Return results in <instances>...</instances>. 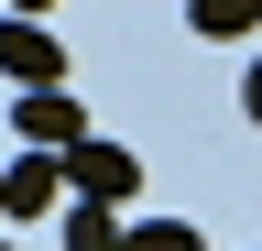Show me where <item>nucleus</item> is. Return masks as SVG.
Listing matches in <instances>:
<instances>
[{
    "instance_id": "obj_7",
    "label": "nucleus",
    "mask_w": 262,
    "mask_h": 251,
    "mask_svg": "<svg viewBox=\"0 0 262 251\" xmlns=\"http://www.w3.org/2000/svg\"><path fill=\"white\" fill-rule=\"evenodd\" d=\"M120 251H196V230H186V218H131Z\"/></svg>"
},
{
    "instance_id": "obj_9",
    "label": "nucleus",
    "mask_w": 262,
    "mask_h": 251,
    "mask_svg": "<svg viewBox=\"0 0 262 251\" xmlns=\"http://www.w3.org/2000/svg\"><path fill=\"white\" fill-rule=\"evenodd\" d=\"M11 11H44V0H11Z\"/></svg>"
},
{
    "instance_id": "obj_4",
    "label": "nucleus",
    "mask_w": 262,
    "mask_h": 251,
    "mask_svg": "<svg viewBox=\"0 0 262 251\" xmlns=\"http://www.w3.org/2000/svg\"><path fill=\"white\" fill-rule=\"evenodd\" d=\"M0 197H11V218H44V208H66V197H77V186H66V153H11Z\"/></svg>"
},
{
    "instance_id": "obj_8",
    "label": "nucleus",
    "mask_w": 262,
    "mask_h": 251,
    "mask_svg": "<svg viewBox=\"0 0 262 251\" xmlns=\"http://www.w3.org/2000/svg\"><path fill=\"white\" fill-rule=\"evenodd\" d=\"M241 109H251V120H262V55H251V77H241Z\"/></svg>"
},
{
    "instance_id": "obj_5",
    "label": "nucleus",
    "mask_w": 262,
    "mask_h": 251,
    "mask_svg": "<svg viewBox=\"0 0 262 251\" xmlns=\"http://www.w3.org/2000/svg\"><path fill=\"white\" fill-rule=\"evenodd\" d=\"M186 22L208 44H241V33H262V0H186Z\"/></svg>"
},
{
    "instance_id": "obj_2",
    "label": "nucleus",
    "mask_w": 262,
    "mask_h": 251,
    "mask_svg": "<svg viewBox=\"0 0 262 251\" xmlns=\"http://www.w3.org/2000/svg\"><path fill=\"white\" fill-rule=\"evenodd\" d=\"M0 77H11L22 99L33 87H66V44L44 33V22H0Z\"/></svg>"
},
{
    "instance_id": "obj_11",
    "label": "nucleus",
    "mask_w": 262,
    "mask_h": 251,
    "mask_svg": "<svg viewBox=\"0 0 262 251\" xmlns=\"http://www.w3.org/2000/svg\"><path fill=\"white\" fill-rule=\"evenodd\" d=\"M0 251H11V240H0Z\"/></svg>"
},
{
    "instance_id": "obj_6",
    "label": "nucleus",
    "mask_w": 262,
    "mask_h": 251,
    "mask_svg": "<svg viewBox=\"0 0 262 251\" xmlns=\"http://www.w3.org/2000/svg\"><path fill=\"white\" fill-rule=\"evenodd\" d=\"M120 230H131V218H120V208H98V197L66 208V251H120Z\"/></svg>"
},
{
    "instance_id": "obj_1",
    "label": "nucleus",
    "mask_w": 262,
    "mask_h": 251,
    "mask_svg": "<svg viewBox=\"0 0 262 251\" xmlns=\"http://www.w3.org/2000/svg\"><path fill=\"white\" fill-rule=\"evenodd\" d=\"M66 186L98 197V208H120V197H142V153H131V142H77V153H66Z\"/></svg>"
},
{
    "instance_id": "obj_3",
    "label": "nucleus",
    "mask_w": 262,
    "mask_h": 251,
    "mask_svg": "<svg viewBox=\"0 0 262 251\" xmlns=\"http://www.w3.org/2000/svg\"><path fill=\"white\" fill-rule=\"evenodd\" d=\"M11 120H22V153H77V142H88V109L66 99V87H33Z\"/></svg>"
},
{
    "instance_id": "obj_10",
    "label": "nucleus",
    "mask_w": 262,
    "mask_h": 251,
    "mask_svg": "<svg viewBox=\"0 0 262 251\" xmlns=\"http://www.w3.org/2000/svg\"><path fill=\"white\" fill-rule=\"evenodd\" d=\"M0 218H11V197H0Z\"/></svg>"
}]
</instances>
